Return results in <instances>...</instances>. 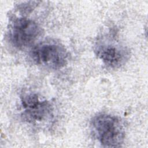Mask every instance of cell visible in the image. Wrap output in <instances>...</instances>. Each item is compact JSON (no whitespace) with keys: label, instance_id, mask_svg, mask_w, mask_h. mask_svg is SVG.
Returning a JSON list of instances; mask_svg holds the SVG:
<instances>
[{"label":"cell","instance_id":"1","mask_svg":"<svg viewBox=\"0 0 148 148\" xmlns=\"http://www.w3.org/2000/svg\"><path fill=\"white\" fill-rule=\"evenodd\" d=\"M93 132L104 147H120L125 138V131L121 121L116 116L100 113L95 116L91 123Z\"/></svg>","mask_w":148,"mask_h":148},{"label":"cell","instance_id":"2","mask_svg":"<svg viewBox=\"0 0 148 148\" xmlns=\"http://www.w3.org/2000/svg\"><path fill=\"white\" fill-rule=\"evenodd\" d=\"M32 60L36 64L51 69H60L68 61L65 48L56 42H43L34 46L31 52Z\"/></svg>","mask_w":148,"mask_h":148},{"label":"cell","instance_id":"3","mask_svg":"<svg viewBox=\"0 0 148 148\" xmlns=\"http://www.w3.org/2000/svg\"><path fill=\"white\" fill-rule=\"evenodd\" d=\"M42 32L39 25L32 19L14 16L10 20L9 39L18 49H24L34 43Z\"/></svg>","mask_w":148,"mask_h":148},{"label":"cell","instance_id":"4","mask_svg":"<svg viewBox=\"0 0 148 148\" xmlns=\"http://www.w3.org/2000/svg\"><path fill=\"white\" fill-rule=\"evenodd\" d=\"M95 47L97 57L105 65L111 68L121 66L129 57L127 49L113 38H102L97 42Z\"/></svg>","mask_w":148,"mask_h":148},{"label":"cell","instance_id":"5","mask_svg":"<svg viewBox=\"0 0 148 148\" xmlns=\"http://www.w3.org/2000/svg\"><path fill=\"white\" fill-rule=\"evenodd\" d=\"M21 105L24 109L23 116L28 122L40 123L51 116L52 108L46 101H41L34 93H29L21 97Z\"/></svg>","mask_w":148,"mask_h":148}]
</instances>
